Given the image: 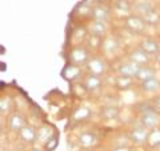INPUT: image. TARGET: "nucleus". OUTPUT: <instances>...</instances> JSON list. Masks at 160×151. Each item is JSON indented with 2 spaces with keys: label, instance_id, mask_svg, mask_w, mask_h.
<instances>
[{
  "label": "nucleus",
  "instance_id": "nucleus-19",
  "mask_svg": "<svg viewBox=\"0 0 160 151\" xmlns=\"http://www.w3.org/2000/svg\"><path fill=\"white\" fill-rule=\"evenodd\" d=\"M147 144L149 148H159L160 147V127L149 130V134L147 138Z\"/></svg>",
  "mask_w": 160,
  "mask_h": 151
},
{
  "label": "nucleus",
  "instance_id": "nucleus-18",
  "mask_svg": "<svg viewBox=\"0 0 160 151\" xmlns=\"http://www.w3.org/2000/svg\"><path fill=\"white\" fill-rule=\"evenodd\" d=\"M103 39L102 36H96V35L88 34L86 36V47L88 49H92V51H96V49L103 47Z\"/></svg>",
  "mask_w": 160,
  "mask_h": 151
},
{
  "label": "nucleus",
  "instance_id": "nucleus-29",
  "mask_svg": "<svg viewBox=\"0 0 160 151\" xmlns=\"http://www.w3.org/2000/svg\"><path fill=\"white\" fill-rule=\"evenodd\" d=\"M56 143H58L56 137H52V138L46 143V146H47V148H48V150H53V148H55V146H56Z\"/></svg>",
  "mask_w": 160,
  "mask_h": 151
},
{
  "label": "nucleus",
  "instance_id": "nucleus-9",
  "mask_svg": "<svg viewBox=\"0 0 160 151\" xmlns=\"http://www.w3.org/2000/svg\"><path fill=\"white\" fill-rule=\"evenodd\" d=\"M111 16L109 8L106 7L104 4H96L91 8V18L93 20H100V22H107Z\"/></svg>",
  "mask_w": 160,
  "mask_h": 151
},
{
  "label": "nucleus",
  "instance_id": "nucleus-22",
  "mask_svg": "<svg viewBox=\"0 0 160 151\" xmlns=\"http://www.w3.org/2000/svg\"><path fill=\"white\" fill-rule=\"evenodd\" d=\"M91 115H92L91 110H89L88 107H84V106H82V107H78L73 111L72 119L76 120V122H83V120H87L89 117H91Z\"/></svg>",
  "mask_w": 160,
  "mask_h": 151
},
{
  "label": "nucleus",
  "instance_id": "nucleus-11",
  "mask_svg": "<svg viewBox=\"0 0 160 151\" xmlns=\"http://www.w3.org/2000/svg\"><path fill=\"white\" fill-rule=\"evenodd\" d=\"M152 9H153L152 3L148 2V0H136V2L132 4V11L135 12V15L142 16V18H144L149 11H152Z\"/></svg>",
  "mask_w": 160,
  "mask_h": 151
},
{
  "label": "nucleus",
  "instance_id": "nucleus-21",
  "mask_svg": "<svg viewBox=\"0 0 160 151\" xmlns=\"http://www.w3.org/2000/svg\"><path fill=\"white\" fill-rule=\"evenodd\" d=\"M152 78H155V70L152 67H149V66H142L135 79H138L140 83H143V82L149 80Z\"/></svg>",
  "mask_w": 160,
  "mask_h": 151
},
{
  "label": "nucleus",
  "instance_id": "nucleus-17",
  "mask_svg": "<svg viewBox=\"0 0 160 151\" xmlns=\"http://www.w3.org/2000/svg\"><path fill=\"white\" fill-rule=\"evenodd\" d=\"M38 131V142L40 143H43V144H46L49 139H51L53 137V131H52V128L49 127V126L47 124H43V126H40V127L36 130Z\"/></svg>",
  "mask_w": 160,
  "mask_h": 151
},
{
  "label": "nucleus",
  "instance_id": "nucleus-14",
  "mask_svg": "<svg viewBox=\"0 0 160 151\" xmlns=\"http://www.w3.org/2000/svg\"><path fill=\"white\" fill-rule=\"evenodd\" d=\"M140 48L143 49L144 52H147L148 55H156L160 51V47L156 40H153L151 38H146L140 42Z\"/></svg>",
  "mask_w": 160,
  "mask_h": 151
},
{
  "label": "nucleus",
  "instance_id": "nucleus-3",
  "mask_svg": "<svg viewBox=\"0 0 160 151\" xmlns=\"http://www.w3.org/2000/svg\"><path fill=\"white\" fill-rule=\"evenodd\" d=\"M148 134H149V130L146 128L144 126H135L129 130V134H128V139L129 142L133 143L135 146H140V144H144L147 143V138H148Z\"/></svg>",
  "mask_w": 160,
  "mask_h": 151
},
{
  "label": "nucleus",
  "instance_id": "nucleus-34",
  "mask_svg": "<svg viewBox=\"0 0 160 151\" xmlns=\"http://www.w3.org/2000/svg\"><path fill=\"white\" fill-rule=\"evenodd\" d=\"M31 151H43V150H40V148H32Z\"/></svg>",
  "mask_w": 160,
  "mask_h": 151
},
{
  "label": "nucleus",
  "instance_id": "nucleus-13",
  "mask_svg": "<svg viewBox=\"0 0 160 151\" xmlns=\"http://www.w3.org/2000/svg\"><path fill=\"white\" fill-rule=\"evenodd\" d=\"M113 9L119 16H131L132 4L128 0H115Z\"/></svg>",
  "mask_w": 160,
  "mask_h": 151
},
{
  "label": "nucleus",
  "instance_id": "nucleus-33",
  "mask_svg": "<svg viewBox=\"0 0 160 151\" xmlns=\"http://www.w3.org/2000/svg\"><path fill=\"white\" fill-rule=\"evenodd\" d=\"M80 151H93V150H91V148H83V150H80Z\"/></svg>",
  "mask_w": 160,
  "mask_h": 151
},
{
  "label": "nucleus",
  "instance_id": "nucleus-23",
  "mask_svg": "<svg viewBox=\"0 0 160 151\" xmlns=\"http://www.w3.org/2000/svg\"><path fill=\"white\" fill-rule=\"evenodd\" d=\"M80 74H82V70H80L79 66H75V64H69V66L66 67V70H64V72L63 75L66 76L68 80H75V79H78L80 76Z\"/></svg>",
  "mask_w": 160,
  "mask_h": 151
},
{
  "label": "nucleus",
  "instance_id": "nucleus-7",
  "mask_svg": "<svg viewBox=\"0 0 160 151\" xmlns=\"http://www.w3.org/2000/svg\"><path fill=\"white\" fill-rule=\"evenodd\" d=\"M19 138L23 143L26 144H33L35 142H38V131L36 128L32 127L29 124H26L24 127L19 131Z\"/></svg>",
  "mask_w": 160,
  "mask_h": 151
},
{
  "label": "nucleus",
  "instance_id": "nucleus-8",
  "mask_svg": "<svg viewBox=\"0 0 160 151\" xmlns=\"http://www.w3.org/2000/svg\"><path fill=\"white\" fill-rule=\"evenodd\" d=\"M26 119L20 112H12L11 115L8 117V127L9 130H12L13 133H18L22 130L24 126H26Z\"/></svg>",
  "mask_w": 160,
  "mask_h": 151
},
{
  "label": "nucleus",
  "instance_id": "nucleus-12",
  "mask_svg": "<svg viewBox=\"0 0 160 151\" xmlns=\"http://www.w3.org/2000/svg\"><path fill=\"white\" fill-rule=\"evenodd\" d=\"M129 60L139 64V66H148L149 55L147 52H144L142 48H138V49H133V51L129 52Z\"/></svg>",
  "mask_w": 160,
  "mask_h": 151
},
{
  "label": "nucleus",
  "instance_id": "nucleus-27",
  "mask_svg": "<svg viewBox=\"0 0 160 151\" xmlns=\"http://www.w3.org/2000/svg\"><path fill=\"white\" fill-rule=\"evenodd\" d=\"M12 108V100L9 96H3L0 99V112L2 115H7Z\"/></svg>",
  "mask_w": 160,
  "mask_h": 151
},
{
  "label": "nucleus",
  "instance_id": "nucleus-31",
  "mask_svg": "<svg viewBox=\"0 0 160 151\" xmlns=\"http://www.w3.org/2000/svg\"><path fill=\"white\" fill-rule=\"evenodd\" d=\"M153 104H155V108H156V111H159V112H160V95H159V96L155 98Z\"/></svg>",
  "mask_w": 160,
  "mask_h": 151
},
{
  "label": "nucleus",
  "instance_id": "nucleus-4",
  "mask_svg": "<svg viewBox=\"0 0 160 151\" xmlns=\"http://www.w3.org/2000/svg\"><path fill=\"white\" fill-rule=\"evenodd\" d=\"M146 24L147 23L144 22V19L142 16H138V15H131L126 20V27L132 34H136V35H140L146 31Z\"/></svg>",
  "mask_w": 160,
  "mask_h": 151
},
{
  "label": "nucleus",
  "instance_id": "nucleus-15",
  "mask_svg": "<svg viewBox=\"0 0 160 151\" xmlns=\"http://www.w3.org/2000/svg\"><path fill=\"white\" fill-rule=\"evenodd\" d=\"M102 87V79L100 76H96V75H87L86 79H84V88L87 91H98V90Z\"/></svg>",
  "mask_w": 160,
  "mask_h": 151
},
{
  "label": "nucleus",
  "instance_id": "nucleus-30",
  "mask_svg": "<svg viewBox=\"0 0 160 151\" xmlns=\"http://www.w3.org/2000/svg\"><path fill=\"white\" fill-rule=\"evenodd\" d=\"M111 151H132V147H129V146H115L111 148Z\"/></svg>",
  "mask_w": 160,
  "mask_h": 151
},
{
  "label": "nucleus",
  "instance_id": "nucleus-26",
  "mask_svg": "<svg viewBox=\"0 0 160 151\" xmlns=\"http://www.w3.org/2000/svg\"><path fill=\"white\" fill-rule=\"evenodd\" d=\"M143 19L147 24H149V26H158V24L160 23V13H159L158 9L153 8L152 11H149Z\"/></svg>",
  "mask_w": 160,
  "mask_h": 151
},
{
  "label": "nucleus",
  "instance_id": "nucleus-10",
  "mask_svg": "<svg viewBox=\"0 0 160 151\" xmlns=\"http://www.w3.org/2000/svg\"><path fill=\"white\" fill-rule=\"evenodd\" d=\"M78 143L83 148H92L93 146L98 144V137L93 133H89V131L82 133L78 137Z\"/></svg>",
  "mask_w": 160,
  "mask_h": 151
},
{
  "label": "nucleus",
  "instance_id": "nucleus-20",
  "mask_svg": "<svg viewBox=\"0 0 160 151\" xmlns=\"http://www.w3.org/2000/svg\"><path fill=\"white\" fill-rule=\"evenodd\" d=\"M142 90L144 92H147V94H153V92H156L160 88V80L155 76L152 79H149V80H146V82H143L142 83Z\"/></svg>",
  "mask_w": 160,
  "mask_h": 151
},
{
  "label": "nucleus",
  "instance_id": "nucleus-5",
  "mask_svg": "<svg viewBox=\"0 0 160 151\" xmlns=\"http://www.w3.org/2000/svg\"><path fill=\"white\" fill-rule=\"evenodd\" d=\"M159 123H160V118L155 111H146L140 115V124L148 130L159 127Z\"/></svg>",
  "mask_w": 160,
  "mask_h": 151
},
{
  "label": "nucleus",
  "instance_id": "nucleus-35",
  "mask_svg": "<svg viewBox=\"0 0 160 151\" xmlns=\"http://www.w3.org/2000/svg\"><path fill=\"white\" fill-rule=\"evenodd\" d=\"M102 2H103V0H102Z\"/></svg>",
  "mask_w": 160,
  "mask_h": 151
},
{
  "label": "nucleus",
  "instance_id": "nucleus-28",
  "mask_svg": "<svg viewBox=\"0 0 160 151\" xmlns=\"http://www.w3.org/2000/svg\"><path fill=\"white\" fill-rule=\"evenodd\" d=\"M103 48H104V51H106L107 54H115V51L119 48V44H118V42L115 39L109 38L107 40H104Z\"/></svg>",
  "mask_w": 160,
  "mask_h": 151
},
{
  "label": "nucleus",
  "instance_id": "nucleus-6",
  "mask_svg": "<svg viewBox=\"0 0 160 151\" xmlns=\"http://www.w3.org/2000/svg\"><path fill=\"white\" fill-rule=\"evenodd\" d=\"M140 67L142 66H139V64L131 62V60H128V62H124L118 67V72H119V75H122V76H127V78L135 79L136 78V75H138V72H139Z\"/></svg>",
  "mask_w": 160,
  "mask_h": 151
},
{
  "label": "nucleus",
  "instance_id": "nucleus-32",
  "mask_svg": "<svg viewBox=\"0 0 160 151\" xmlns=\"http://www.w3.org/2000/svg\"><path fill=\"white\" fill-rule=\"evenodd\" d=\"M155 60H156L158 64H160V51H159L156 55H155Z\"/></svg>",
  "mask_w": 160,
  "mask_h": 151
},
{
  "label": "nucleus",
  "instance_id": "nucleus-1",
  "mask_svg": "<svg viewBox=\"0 0 160 151\" xmlns=\"http://www.w3.org/2000/svg\"><path fill=\"white\" fill-rule=\"evenodd\" d=\"M86 70L89 75H96V76H102L107 71V63L103 58L99 56H91L86 64Z\"/></svg>",
  "mask_w": 160,
  "mask_h": 151
},
{
  "label": "nucleus",
  "instance_id": "nucleus-2",
  "mask_svg": "<svg viewBox=\"0 0 160 151\" xmlns=\"http://www.w3.org/2000/svg\"><path fill=\"white\" fill-rule=\"evenodd\" d=\"M89 58L91 56H89L88 49L86 47L76 46L69 51V62H71V64H75V66H79V67L86 66Z\"/></svg>",
  "mask_w": 160,
  "mask_h": 151
},
{
  "label": "nucleus",
  "instance_id": "nucleus-24",
  "mask_svg": "<svg viewBox=\"0 0 160 151\" xmlns=\"http://www.w3.org/2000/svg\"><path fill=\"white\" fill-rule=\"evenodd\" d=\"M133 83V79L132 78H127V76H122V75H119L115 79V87L119 88V90H127L132 86Z\"/></svg>",
  "mask_w": 160,
  "mask_h": 151
},
{
  "label": "nucleus",
  "instance_id": "nucleus-16",
  "mask_svg": "<svg viewBox=\"0 0 160 151\" xmlns=\"http://www.w3.org/2000/svg\"><path fill=\"white\" fill-rule=\"evenodd\" d=\"M107 29H108L107 23L106 22H100V20H93V22L89 24V27H88L89 34L96 35V36H103V35L107 32Z\"/></svg>",
  "mask_w": 160,
  "mask_h": 151
},
{
  "label": "nucleus",
  "instance_id": "nucleus-25",
  "mask_svg": "<svg viewBox=\"0 0 160 151\" xmlns=\"http://www.w3.org/2000/svg\"><path fill=\"white\" fill-rule=\"evenodd\" d=\"M102 117L107 120H113L118 119L119 117V108L115 107V106H108V107H104L102 110Z\"/></svg>",
  "mask_w": 160,
  "mask_h": 151
}]
</instances>
